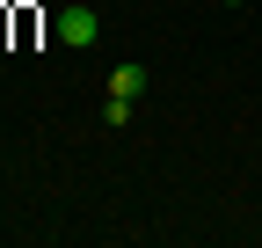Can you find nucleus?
Here are the masks:
<instances>
[{
	"instance_id": "f257e3e1",
	"label": "nucleus",
	"mask_w": 262,
	"mask_h": 248,
	"mask_svg": "<svg viewBox=\"0 0 262 248\" xmlns=\"http://www.w3.org/2000/svg\"><path fill=\"white\" fill-rule=\"evenodd\" d=\"M95 37H102L95 8H58V44H95Z\"/></svg>"
},
{
	"instance_id": "f03ea898",
	"label": "nucleus",
	"mask_w": 262,
	"mask_h": 248,
	"mask_svg": "<svg viewBox=\"0 0 262 248\" xmlns=\"http://www.w3.org/2000/svg\"><path fill=\"white\" fill-rule=\"evenodd\" d=\"M110 95H124V102H139V95H146V66H131V58H124V66L110 73Z\"/></svg>"
},
{
	"instance_id": "7ed1b4c3",
	"label": "nucleus",
	"mask_w": 262,
	"mask_h": 248,
	"mask_svg": "<svg viewBox=\"0 0 262 248\" xmlns=\"http://www.w3.org/2000/svg\"><path fill=\"white\" fill-rule=\"evenodd\" d=\"M131 110H139V102H124V95H110V102H102V124H131Z\"/></svg>"
},
{
	"instance_id": "20e7f679",
	"label": "nucleus",
	"mask_w": 262,
	"mask_h": 248,
	"mask_svg": "<svg viewBox=\"0 0 262 248\" xmlns=\"http://www.w3.org/2000/svg\"><path fill=\"white\" fill-rule=\"evenodd\" d=\"M226 8H241V0H226Z\"/></svg>"
}]
</instances>
